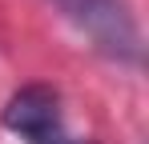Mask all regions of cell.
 <instances>
[{
    "label": "cell",
    "instance_id": "1",
    "mask_svg": "<svg viewBox=\"0 0 149 144\" xmlns=\"http://www.w3.org/2000/svg\"><path fill=\"white\" fill-rule=\"evenodd\" d=\"M52 4L109 60L141 64V28H137L125 0H52Z\"/></svg>",
    "mask_w": 149,
    "mask_h": 144
},
{
    "label": "cell",
    "instance_id": "2",
    "mask_svg": "<svg viewBox=\"0 0 149 144\" xmlns=\"http://www.w3.org/2000/svg\"><path fill=\"white\" fill-rule=\"evenodd\" d=\"M4 128L28 144H52L61 136V96L49 84H28L4 104Z\"/></svg>",
    "mask_w": 149,
    "mask_h": 144
},
{
    "label": "cell",
    "instance_id": "3",
    "mask_svg": "<svg viewBox=\"0 0 149 144\" xmlns=\"http://www.w3.org/2000/svg\"><path fill=\"white\" fill-rule=\"evenodd\" d=\"M52 144H81V140H65V136H56V140H52Z\"/></svg>",
    "mask_w": 149,
    "mask_h": 144
}]
</instances>
